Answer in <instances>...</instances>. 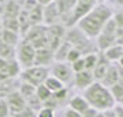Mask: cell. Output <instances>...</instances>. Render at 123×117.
Masks as SVG:
<instances>
[{
  "mask_svg": "<svg viewBox=\"0 0 123 117\" xmlns=\"http://www.w3.org/2000/svg\"><path fill=\"white\" fill-rule=\"evenodd\" d=\"M112 18V8L104 3H98L91 11L78 22V28L89 39H95L102 32L105 23Z\"/></svg>",
  "mask_w": 123,
  "mask_h": 117,
  "instance_id": "obj_1",
  "label": "cell"
},
{
  "mask_svg": "<svg viewBox=\"0 0 123 117\" xmlns=\"http://www.w3.org/2000/svg\"><path fill=\"white\" fill-rule=\"evenodd\" d=\"M83 96L89 102L90 107L95 109L97 111H108L116 106V102L113 99L109 88H106L100 81H94L89 88L84 89Z\"/></svg>",
  "mask_w": 123,
  "mask_h": 117,
  "instance_id": "obj_2",
  "label": "cell"
},
{
  "mask_svg": "<svg viewBox=\"0 0 123 117\" xmlns=\"http://www.w3.org/2000/svg\"><path fill=\"white\" fill-rule=\"evenodd\" d=\"M65 39L73 45V48L79 50L84 55L94 54L95 52L94 44L90 41V39L79 28H72V29H69V30H67V37Z\"/></svg>",
  "mask_w": 123,
  "mask_h": 117,
  "instance_id": "obj_3",
  "label": "cell"
},
{
  "mask_svg": "<svg viewBox=\"0 0 123 117\" xmlns=\"http://www.w3.org/2000/svg\"><path fill=\"white\" fill-rule=\"evenodd\" d=\"M50 76V67L44 66H32L28 69H24L19 77L24 83H29L33 87H39L42 84H44L46 78Z\"/></svg>",
  "mask_w": 123,
  "mask_h": 117,
  "instance_id": "obj_4",
  "label": "cell"
},
{
  "mask_svg": "<svg viewBox=\"0 0 123 117\" xmlns=\"http://www.w3.org/2000/svg\"><path fill=\"white\" fill-rule=\"evenodd\" d=\"M35 56H36V48L33 45L28 43L26 40L21 41V44H18L17 48V61L21 65V67L28 69L35 65Z\"/></svg>",
  "mask_w": 123,
  "mask_h": 117,
  "instance_id": "obj_5",
  "label": "cell"
},
{
  "mask_svg": "<svg viewBox=\"0 0 123 117\" xmlns=\"http://www.w3.org/2000/svg\"><path fill=\"white\" fill-rule=\"evenodd\" d=\"M97 4H98L97 0H78V3H76V6H75L72 14H71L68 26H75V25H78L79 21L83 17H86Z\"/></svg>",
  "mask_w": 123,
  "mask_h": 117,
  "instance_id": "obj_6",
  "label": "cell"
},
{
  "mask_svg": "<svg viewBox=\"0 0 123 117\" xmlns=\"http://www.w3.org/2000/svg\"><path fill=\"white\" fill-rule=\"evenodd\" d=\"M65 37H67V28L64 25L55 23V25L47 26V44H49V48H51L53 51H55L60 47Z\"/></svg>",
  "mask_w": 123,
  "mask_h": 117,
  "instance_id": "obj_7",
  "label": "cell"
},
{
  "mask_svg": "<svg viewBox=\"0 0 123 117\" xmlns=\"http://www.w3.org/2000/svg\"><path fill=\"white\" fill-rule=\"evenodd\" d=\"M72 67L67 62H54L50 66V76H54L64 84H68L72 80Z\"/></svg>",
  "mask_w": 123,
  "mask_h": 117,
  "instance_id": "obj_8",
  "label": "cell"
},
{
  "mask_svg": "<svg viewBox=\"0 0 123 117\" xmlns=\"http://www.w3.org/2000/svg\"><path fill=\"white\" fill-rule=\"evenodd\" d=\"M4 99H6L7 105H8V109H10L11 116H15V114H18V113H21V111L28 106V105H26L25 98L19 94V91H18V89L10 92Z\"/></svg>",
  "mask_w": 123,
  "mask_h": 117,
  "instance_id": "obj_9",
  "label": "cell"
},
{
  "mask_svg": "<svg viewBox=\"0 0 123 117\" xmlns=\"http://www.w3.org/2000/svg\"><path fill=\"white\" fill-rule=\"evenodd\" d=\"M21 65L15 59H1L0 58V73L4 74L7 78H14L21 74Z\"/></svg>",
  "mask_w": 123,
  "mask_h": 117,
  "instance_id": "obj_10",
  "label": "cell"
},
{
  "mask_svg": "<svg viewBox=\"0 0 123 117\" xmlns=\"http://www.w3.org/2000/svg\"><path fill=\"white\" fill-rule=\"evenodd\" d=\"M112 66V62L104 55V52H98V62L95 65L94 70H93V76H94V80L95 81H102L104 77L106 76L108 70L111 69Z\"/></svg>",
  "mask_w": 123,
  "mask_h": 117,
  "instance_id": "obj_11",
  "label": "cell"
},
{
  "mask_svg": "<svg viewBox=\"0 0 123 117\" xmlns=\"http://www.w3.org/2000/svg\"><path fill=\"white\" fill-rule=\"evenodd\" d=\"M54 62H55V58H54V51L51 50V48L44 47V48H39V50H36L35 66L50 67Z\"/></svg>",
  "mask_w": 123,
  "mask_h": 117,
  "instance_id": "obj_12",
  "label": "cell"
},
{
  "mask_svg": "<svg viewBox=\"0 0 123 117\" xmlns=\"http://www.w3.org/2000/svg\"><path fill=\"white\" fill-rule=\"evenodd\" d=\"M94 81L95 80H94V76H93V72H90V70H83L80 73H75V77H73V83L76 85V88L79 89L89 88Z\"/></svg>",
  "mask_w": 123,
  "mask_h": 117,
  "instance_id": "obj_13",
  "label": "cell"
},
{
  "mask_svg": "<svg viewBox=\"0 0 123 117\" xmlns=\"http://www.w3.org/2000/svg\"><path fill=\"white\" fill-rule=\"evenodd\" d=\"M68 107H71L73 110H76L78 113L83 114V113H86L90 109V105L89 102L84 99L83 95H75V96H72L68 100Z\"/></svg>",
  "mask_w": 123,
  "mask_h": 117,
  "instance_id": "obj_14",
  "label": "cell"
},
{
  "mask_svg": "<svg viewBox=\"0 0 123 117\" xmlns=\"http://www.w3.org/2000/svg\"><path fill=\"white\" fill-rule=\"evenodd\" d=\"M117 41V36H108V34H104V33H100L98 37H97V48L104 52L106 51L109 47L115 45Z\"/></svg>",
  "mask_w": 123,
  "mask_h": 117,
  "instance_id": "obj_15",
  "label": "cell"
},
{
  "mask_svg": "<svg viewBox=\"0 0 123 117\" xmlns=\"http://www.w3.org/2000/svg\"><path fill=\"white\" fill-rule=\"evenodd\" d=\"M73 48V45L68 41L67 39L62 41L60 47L54 51V58H55V62H67V56L69 54V51Z\"/></svg>",
  "mask_w": 123,
  "mask_h": 117,
  "instance_id": "obj_16",
  "label": "cell"
},
{
  "mask_svg": "<svg viewBox=\"0 0 123 117\" xmlns=\"http://www.w3.org/2000/svg\"><path fill=\"white\" fill-rule=\"evenodd\" d=\"M100 83H102L106 88H111L112 85H115V84L119 83V69H117L116 65L112 63L111 69H109L108 73H106V76L104 77L102 81H100Z\"/></svg>",
  "mask_w": 123,
  "mask_h": 117,
  "instance_id": "obj_17",
  "label": "cell"
},
{
  "mask_svg": "<svg viewBox=\"0 0 123 117\" xmlns=\"http://www.w3.org/2000/svg\"><path fill=\"white\" fill-rule=\"evenodd\" d=\"M0 41L11 45V47H17L19 44V34L15 33V32H12V30L3 29L1 33H0Z\"/></svg>",
  "mask_w": 123,
  "mask_h": 117,
  "instance_id": "obj_18",
  "label": "cell"
},
{
  "mask_svg": "<svg viewBox=\"0 0 123 117\" xmlns=\"http://www.w3.org/2000/svg\"><path fill=\"white\" fill-rule=\"evenodd\" d=\"M104 55L111 62L119 61L123 56V44H115L112 47H109L106 51H104Z\"/></svg>",
  "mask_w": 123,
  "mask_h": 117,
  "instance_id": "obj_19",
  "label": "cell"
},
{
  "mask_svg": "<svg viewBox=\"0 0 123 117\" xmlns=\"http://www.w3.org/2000/svg\"><path fill=\"white\" fill-rule=\"evenodd\" d=\"M15 56H17L15 47H11V45L0 41V58L1 59H15Z\"/></svg>",
  "mask_w": 123,
  "mask_h": 117,
  "instance_id": "obj_20",
  "label": "cell"
},
{
  "mask_svg": "<svg viewBox=\"0 0 123 117\" xmlns=\"http://www.w3.org/2000/svg\"><path fill=\"white\" fill-rule=\"evenodd\" d=\"M18 91L25 98V100H28L29 98H32V96L36 95V87H33L32 84H29V83H24V81L18 85Z\"/></svg>",
  "mask_w": 123,
  "mask_h": 117,
  "instance_id": "obj_21",
  "label": "cell"
},
{
  "mask_svg": "<svg viewBox=\"0 0 123 117\" xmlns=\"http://www.w3.org/2000/svg\"><path fill=\"white\" fill-rule=\"evenodd\" d=\"M44 85L50 89L51 92H57V91H60V89L65 88V84L62 83V81H60L58 78H55L54 76H49V77L46 78Z\"/></svg>",
  "mask_w": 123,
  "mask_h": 117,
  "instance_id": "obj_22",
  "label": "cell"
},
{
  "mask_svg": "<svg viewBox=\"0 0 123 117\" xmlns=\"http://www.w3.org/2000/svg\"><path fill=\"white\" fill-rule=\"evenodd\" d=\"M51 99L54 100V103L57 105V107H61L65 105V102L68 99V88H62L57 92H53L51 95Z\"/></svg>",
  "mask_w": 123,
  "mask_h": 117,
  "instance_id": "obj_23",
  "label": "cell"
},
{
  "mask_svg": "<svg viewBox=\"0 0 123 117\" xmlns=\"http://www.w3.org/2000/svg\"><path fill=\"white\" fill-rule=\"evenodd\" d=\"M109 91H111L112 96H113V99H115L117 105H123V83L119 81L117 84L112 85Z\"/></svg>",
  "mask_w": 123,
  "mask_h": 117,
  "instance_id": "obj_24",
  "label": "cell"
},
{
  "mask_svg": "<svg viewBox=\"0 0 123 117\" xmlns=\"http://www.w3.org/2000/svg\"><path fill=\"white\" fill-rule=\"evenodd\" d=\"M1 22H3V29H7V30H12V32L18 33L21 29L18 18H3Z\"/></svg>",
  "mask_w": 123,
  "mask_h": 117,
  "instance_id": "obj_25",
  "label": "cell"
},
{
  "mask_svg": "<svg viewBox=\"0 0 123 117\" xmlns=\"http://www.w3.org/2000/svg\"><path fill=\"white\" fill-rule=\"evenodd\" d=\"M51 95H53V92L46 87L44 84H42V85H39V87H36V96L39 98V100L42 102V103H44L46 100L50 99Z\"/></svg>",
  "mask_w": 123,
  "mask_h": 117,
  "instance_id": "obj_26",
  "label": "cell"
},
{
  "mask_svg": "<svg viewBox=\"0 0 123 117\" xmlns=\"http://www.w3.org/2000/svg\"><path fill=\"white\" fill-rule=\"evenodd\" d=\"M84 65H86V70H90L93 72L94 70L95 65L98 62V52H94V54H87L84 55Z\"/></svg>",
  "mask_w": 123,
  "mask_h": 117,
  "instance_id": "obj_27",
  "label": "cell"
},
{
  "mask_svg": "<svg viewBox=\"0 0 123 117\" xmlns=\"http://www.w3.org/2000/svg\"><path fill=\"white\" fill-rule=\"evenodd\" d=\"M82 56H83V54H82L80 51L76 50V48H72V50L69 51L68 56H67V62H69V65H71V63H73V62H76L78 59H80Z\"/></svg>",
  "mask_w": 123,
  "mask_h": 117,
  "instance_id": "obj_28",
  "label": "cell"
},
{
  "mask_svg": "<svg viewBox=\"0 0 123 117\" xmlns=\"http://www.w3.org/2000/svg\"><path fill=\"white\" fill-rule=\"evenodd\" d=\"M71 67H72V72H73V73H80V72H83V70H86L84 58L82 56V58H80V59H78L76 62L71 63Z\"/></svg>",
  "mask_w": 123,
  "mask_h": 117,
  "instance_id": "obj_29",
  "label": "cell"
},
{
  "mask_svg": "<svg viewBox=\"0 0 123 117\" xmlns=\"http://www.w3.org/2000/svg\"><path fill=\"white\" fill-rule=\"evenodd\" d=\"M14 117H37V111H35L33 109H31L29 106H26L21 113L15 114Z\"/></svg>",
  "mask_w": 123,
  "mask_h": 117,
  "instance_id": "obj_30",
  "label": "cell"
},
{
  "mask_svg": "<svg viewBox=\"0 0 123 117\" xmlns=\"http://www.w3.org/2000/svg\"><path fill=\"white\" fill-rule=\"evenodd\" d=\"M8 116H11V113H10L6 99H0V117H8Z\"/></svg>",
  "mask_w": 123,
  "mask_h": 117,
  "instance_id": "obj_31",
  "label": "cell"
},
{
  "mask_svg": "<svg viewBox=\"0 0 123 117\" xmlns=\"http://www.w3.org/2000/svg\"><path fill=\"white\" fill-rule=\"evenodd\" d=\"M37 117H55V110L49 109V107H42L37 111Z\"/></svg>",
  "mask_w": 123,
  "mask_h": 117,
  "instance_id": "obj_32",
  "label": "cell"
},
{
  "mask_svg": "<svg viewBox=\"0 0 123 117\" xmlns=\"http://www.w3.org/2000/svg\"><path fill=\"white\" fill-rule=\"evenodd\" d=\"M64 117H83V114L78 113L76 110H73L71 107H67V109L64 110Z\"/></svg>",
  "mask_w": 123,
  "mask_h": 117,
  "instance_id": "obj_33",
  "label": "cell"
},
{
  "mask_svg": "<svg viewBox=\"0 0 123 117\" xmlns=\"http://www.w3.org/2000/svg\"><path fill=\"white\" fill-rule=\"evenodd\" d=\"M113 19H115V22H116L117 28H123V12H117V14H115Z\"/></svg>",
  "mask_w": 123,
  "mask_h": 117,
  "instance_id": "obj_34",
  "label": "cell"
},
{
  "mask_svg": "<svg viewBox=\"0 0 123 117\" xmlns=\"http://www.w3.org/2000/svg\"><path fill=\"white\" fill-rule=\"evenodd\" d=\"M97 114H98V111L93 107H90L86 113H83V117H97Z\"/></svg>",
  "mask_w": 123,
  "mask_h": 117,
  "instance_id": "obj_35",
  "label": "cell"
},
{
  "mask_svg": "<svg viewBox=\"0 0 123 117\" xmlns=\"http://www.w3.org/2000/svg\"><path fill=\"white\" fill-rule=\"evenodd\" d=\"M113 111H115L116 117H123V105H116L113 107Z\"/></svg>",
  "mask_w": 123,
  "mask_h": 117,
  "instance_id": "obj_36",
  "label": "cell"
},
{
  "mask_svg": "<svg viewBox=\"0 0 123 117\" xmlns=\"http://www.w3.org/2000/svg\"><path fill=\"white\" fill-rule=\"evenodd\" d=\"M36 1L39 3V6L46 7V6H49V4H51V3H54L55 0H36Z\"/></svg>",
  "mask_w": 123,
  "mask_h": 117,
  "instance_id": "obj_37",
  "label": "cell"
},
{
  "mask_svg": "<svg viewBox=\"0 0 123 117\" xmlns=\"http://www.w3.org/2000/svg\"><path fill=\"white\" fill-rule=\"evenodd\" d=\"M104 116L105 117H116V114H115V111H113V109H112V110L104 111Z\"/></svg>",
  "mask_w": 123,
  "mask_h": 117,
  "instance_id": "obj_38",
  "label": "cell"
},
{
  "mask_svg": "<svg viewBox=\"0 0 123 117\" xmlns=\"http://www.w3.org/2000/svg\"><path fill=\"white\" fill-rule=\"evenodd\" d=\"M117 69H119V81L123 83V69L122 67H119V66H117Z\"/></svg>",
  "mask_w": 123,
  "mask_h": 117,
  "instance_id": "obj_39",
  "label": "cell"
},
{
  "mask_svg": "<svg viewBox=\"0 0 123 117\" xmlns=\"http://www.w3.org/2000/svg\"><path fill=\"white\" fill-rule=\"evenodd\" d=\"M4 15V6L0 3V17H3Z\"/></svg>",
  "mask_w": 123,
  "mask_h": 117,
  "instance_id": "obj_40",
  "label": "cell"
},
{
  "mask_svg": "<svg viewBox=\"0 0 123 117\" xmlns=\"http://www.w3.org/2000/svg\"><path fill=\"white\" fill-rule=\"evenodd\" d=\"M117 66L122 67V69H123V56L120 58V59H119V61H117Z\"/></svg>",
  "mask_w": 123,
  "mask_h": 117,
  "instance_id": "obj_41",
  "label": "cell"
},
{
  "mask_svg": "<svg viewBox=\"0 0 123 117\" xmlns=\"http://www.w3.org/2000/svg\"><path fill=\"white\" fill-rule=\"evenodd\" d=\"M97 117H105V116H104V111H98V114H97Z\"/></svg>",
  "mask_w": 123,
  "mask_h": 117,
  "instance_id": "obj_42",
  "label": "cell"
},
{
  "mask_svg": "<svg viewBox=\"0 0 123 117\" xmlns=\"http://www.w3.org/2000/svg\"><path fill=\"white\" fill-rule=\"evenodd\" d=\"M1 30H3V22H1V19H0V33H1Z\"/></svg>",
  "mask_w": 123,
  "mask_h": 117,
  "instance_id": "obj_43",
  "label": "cell"
},
{
  "mask_svg": "<svg viewBox=\"0 0 123 117\" xmlns=\"http://www.w3.org/2000/svg\"><path fill=\"white\" fill-rule=\"evenodd\" d=\"M97 1H98V3H102V1H104V0H97Z\"/></svg>",
  "mask_w": 123,
  "mask_h": 117,
  "instance_id": "obj_44",
  "label": "cell"
},
{
  "mask_svg": "<svg viewBox=\"0 0 123 117\" xmlns=\"http://www.w3.org/2000/svg\"><path fill=\"white\" fill-rule=\"evenodd\" d=\"M8 117H14V116H8Z\"/></svg>",
  "mask_w": 123,
  "mask_h": 117,
  "instance_id": "obj_45",
  "label": "cell"
}]
</instances>
